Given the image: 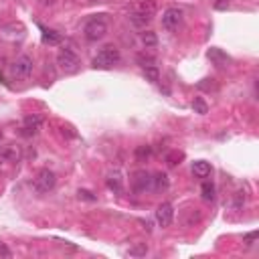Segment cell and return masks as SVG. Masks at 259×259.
Here are the masks:
<instances>
[{
  "instance_id": "6da1fadb",
  "label": "cell",
  "mask_w": 259,
  "mask_h": 259,
  "mask_svg": "<svg viewBox=\"0 0 259 259\" xmlns=\"http://www.w3.org/2000/svg\"><path fill=\"white\" fill-rule=\"evenodd\" d=\"M120 59H121L120 49L114 47V45H107V47H104L102 51L93 57L91 65H93L95 69H112L114 65L120 63Z\"/></svg>"
},
{
  "instance_id": "7a4b0ae2",
  "label": "cell",
  "mask_w": 259,
  "mask_h": 259,
  "mask_svg": "<svg viewBox=\"0 0 259 259\" xmlns=\"http://www.w3.org/2000/svg\"><path fill=\"white\" fill-rule=\"evenodd\" d=\"M83 35H85V39H87V41H93V43L102 41L104 36L107 35V24H105V20H102V18H91L87 24H85Z\"/></svg>"
},
{
  "instance_id": "3957f363",
  "label": "cell",
  "mask_w": 259,
  "mask_h": 259,
  "mask_svg": "<svg viewBox=\"0 0 259 259\" xmlns=\"http://www.w3.org/2000/svg\"><path fill=\"white\" fill-rule=\"evenodd\" d=\"M57 65L65 73H75L79 69V57L71 51V49H61L57 53Z\"/></svg>"
},
{
  "instance_id": "277c9868",
  "label": "cell",
  "mask_w": 259,
  "mask_h": 259,
  "mask_svg": "<svg viewBox=\"0 0 259 259\" xmlns=\"http://www.w3.org/2000/svg\"><path fill=\"white\" fill-rule=\"evenodd\" d=\"M33 69H35V61H33V57H29V55H20V57L15 61V63L10 65V73H12L15 77H18V79L31 77Z\"/></svg>"
},
{
  "instance_id": "5b68a950",
  "label": "cell",
  "mask_w": 259,
  "mask_h": 259,
  "mask_svg": "<svg viewBox=\"0 0 259 259\" xmlns=\"http://www.w3.org/2000/svg\"><path fill=\"white\" fill-rule=\"evenodd\" d=\"M55 184H57V176H55L53 170H49V168L39 170V174H36V178H35V189L36 190H39V192H49V190L55 189Z\"/></svg>"
},
{
  "instance_id": "8992f818",
  "label": "cell",
  "mask_w": 259,
  "mask_h": 259,
  "mask_svg": "<svg viewBox=\"0 0 259 259\" xmlns=\"http://www.w3.org/2000/svg\"><path fill=\"white\" fill-rule=\"evenodd\" d=\"M182 18H184V15H182V10L180 8H166L164 10V15H162V27L166 29V31H178V27L182 24Z\"/></svg>"
},
{
  "instance_id": "52a82bcc",
  "label": "cell",
  "mask_w": 259,
  "mask_h": 259,
  "mask_svg": "<svg viewBox=\"0 0 259 259\" xmlns=\"http://www.w3.org/2000/svg\"><path fill=\"white\" fill-rule=\"evenodd\" d=\"M172 221H174V207L170 203H162L156 208V223L162 229H166L172 225Z\"/></svg>"
},
{
  "instance_id": "ba28073f",
  "label": "cell",
  "mask_w": 259,
  "mask_h": 259,
  "mask_svg": "<svg viewBox=\"0 0 259 259\" xmlns=\"http://www.w3.org/2000/svg\"><path fill=\"white\" fill-rule=\"evenodd\" d=\"M107 187H109V190H114V192H121L124 190V176H121V172L120 170H114V172H109L107 174Z\"/></svg>"
},
{
  "instance_id": "9c48e42d",
  "label": "cell",
  "mask_w": 259,
  "mask_h": 259,
  "mask_svg": "<svg viewBox=\"0 0 259 259\" xmlns=\"http://www.w3.org/2000/svg\"><path fill=\"white\" fill-rule=\"evenodd\" d=\"M43 128V118L39 116H27L24 118V134H36Z\"/></svg>"
},
{
  "instance_id": "30bf717a",
  "label": "cell",
  "mask_w": 259,
  "mask_h": 259,
  "mask_svg": "<svg viewBox=\"0 0 259 259\" xmlns=\"http://www.w3.org/2000/svg\"><path fill=\"white\" fill-rule=\"evenodd\" d=\"M128 18H130V22L134 24V27H140V29L148 27V24L152 22V15H144V12H136V10L130 12Z\"/></svg>"
},
{
  "instance_id": "8fae6325",
  "label": "cell",
  "mask_w": 259,
  "mask_h": 259,
  "mask_svg": "<svg viewBox=\"0 0 259 259\" xmlns=\"http://www.w3.org/2000/svg\"><path fill=\"white\" fill-rule=\"evenodd\" d=\"M211 172H213L211 164L205 162V160H196V162L192 164V174L199 176V178H208V176H211Z\"/></svg>"
},
{
  "instance_id": "7c38bea8",
  "label": "cell",
  "mask_w": 259,
  "mask_h": 259,
  "mask_svg": "<svg viewBox=\"0 0 259 259\" xmlns=\"http://www.w3.org/2000/svg\"><path fill=\"white\" fill-rule=\"evenodd\" d=\"M132 10L144 12V15H152V17H154V12H156V2H154V0H138V2L134 4Z\"/></svg>"
},
{
  "instance_id": "4fadbf2b",
  "label": "cell",
  "mask_w": 259,
  "mask_h": 259,
  "mask_svg": "<svg viewBox=\"0 0 259 259\" xmlns=\"http://www.w3.org/2000/svg\"><path fill=\"white\" fill-rule=\"evenodd\" d=\"M150 184H152V178H150L148 172H138V174H136V178H134V189L136 190H146Z\"/></svg>"
},
{
  "instance_id": "5bb4252c",
  "label": "cell",
  "mask_w": 259,
  "mask_h": 259,
  "mask_svg": "<svg viewBox=\"0 0 259 259\" xmlns=\"http://www.w3.org/2000/svg\"><path fill=\"white\" fill-rule=\"evenodd\" d=\"M208 59L215 61L217 67H225L229 63V57L221 51V49H211V51H208Z\"/></svg>"
},
{
  "instance_id": "9a60e30c",
  "label": "cell",
  "mask_w": 259,
  "mask_h": 259,
  "mask_svg": "<svg viewBox=\"0 0 259 259\" xmlns=\"http://www.w3.org/2000/svg\"><path fill=\"white\" fill-rule=\"evenodd\" d=\"M140 41H142V45L146 49H154L158 45V36L152 31H144V33H140Z\"/></svg>"
},
{
  "instance_id": "2e32d148",
  "label": "cell",
  "mask_w": 259,
  "mask_h": 259,
  "mask_svg": "<svg viewBox=\"0 0 259 259\" xmlns=\"http://www.w3.org/2000/svg\"><path fill=\"white\" fill-rule=\"evenodd\" d=\"M152 187H154V190H164V189H168V176L164 174V172H158V174H154Z\"/></svg>"
},
{
  "instance_id": "e0dca14e",
  "label": "cell",
  "mask_w": 259,
  "mask_h": 259,
  "mask_svg": "<svg viewBox=\"0 0 259 259\" xmlns=\"http://www.w3.org/2000/svg\"><path fill=\"white\" fill-rule=\"evenodd\" d=\"M43 43L59 45L61 43V35L57 31H51V29H43Z\"/></svg>"
},
{
  "instance_id": "ac0fdd59",
  "label": "cell",
  "mask_w": 259,
  "mask_h": 259,
  "mask_svg": "<svg viewBox=\"0 0 259 259\" xmlns=\"http://www.w3.org/2000/svg\"><path fill=\"white\" fill-rule=\"evenodd\" d=\"M2 156L8 160V162H18V158H20V150L17 146H8L2 150Z\"/></svg>"
},
{
  "instance_id": "d6986e66",
  "label": "cell",
  "mask_w": 259,
  "mask_h": 259,
  "mask_svg": "<svg viewBox=\"0 0 259 259\" xmlns=\"http://www.w3.org/2000/svg\"><path fill=\"white\" fill-rule=\"evenodd\" d=\"M144 75L148 81H152V83H158L160 81V71L156 65H150V67H144Z\"/></svg>"
},
{
  "instance_id": "ffe728a7",
  "label": "cell",
  "mask_w": 259,
  "mask_h": 259,
  "mask_svg": "<svg viewBox=\"0 0 259 259\" xmlns=\"http://www.w3.org/2000/svg\"><path fill=\"white\" fill-rule=\"evenodd\" d=\"M201 192H203V199L205 201H213L215 199V184L213 182H203Z\"/></svg>"
},
{
  "instance_id": "44dd1931",
  "label": "cell",
  "mask_w": 259,
  "mask_h": 259,
  "mask_svg": "<svg viewBox=\"0 0 259 259\" xmlns=\"http://www.w3.org/2000/svg\"><path fill=\"white\" fill-rule=\"evenodd\" d=\"M148 253V245L146 243H138L134 245V247H130V255L132 257H144Z\"/></svg>"
},
{
  "instance_id": "7402d4cb",
  "label": "cell",
  "mask_w": 259,
  "mask_h": 259,
  "mask_svg": "<svg viewBox=\"0 0 259 259\" xmlns=\"http://www.w3.org/2000/svg\"><path fill=\"white\" fill-rule=\"evenodd\" d=\"M192 109L196 114H201V116H205L207 112H208V105L203 102V97H196V100L192 102Z\"/></svg>"
},
{
  "instance_id": "603a6c76",
  "label": "cell",
  "mask_w": 259,
  "mask_h": 259,
  "mask_svg": "<svg viewBox=\"0 0 259 259\" xmlns=\"http://www.w3.org/2000/svg\"><path fill=\"white\" fill-rule=\"evenodd\" d=\"M138 63H140L142 67H150V65H156V61H154V57H150V55L140 53V55H138Z\"/></svg>"
},
{
  "instance_id": "cb8c5ba5",
  "label": "cell",
  "mask_w": 259,
  "mask_h": 259,
  "mask_svg": "<svg viewBox=\"0 0 259 259\" xmlns=\"http://www.w3.org/2000/svg\"><path fill=\"white\" fill-rule=\"evenodd\" d=\"M182 158H184L182 152H172V154H168L166 160H168V164H170V166H176V164H180V160H182Z\"/></svg>"
},
{
  "instance_id": "d4e9b609",
  "label": "cell",
  "mask_w": 259,
  "mask_h": 259,
  "mask_svg": "<svg viewBox=\"0 0 259 259\" xmlns=\"http://www.w3.org/2000/svg\"><path fill=\"white\" fill-rule=\"evenodd\" d=\"M136 156H138L140 160L148 158V156H150V148H148V146H140V148H138V150H136Z\"/></svg>"
},
{
  "instance_id": "484cf974",
  "label": "cell",
  "mask_w": 259,
  "mask_h": 259,
  "mask_svg": "<svg viewBox=\"0 0 259 259\" xmlns=\"http://www.w3.org/2000/svg\"><path fill=\"white\" fill-rule=\"evenodd\" d=\"M79 199H83V201H95V196L89 190H79Z\"/></svg>"
},
{
  "instance_id": "4316f807",
  "label": "cell",
  "mask_w": 259,
  "mask_h": 259,
  "mask_svg": "<svg viewBox=\"0 0 259 259\" xmlns=\"http://www.w3.org/2000/svg\"><path fill=\"white\" fill-rule=\"evenodd\" d=\"M255 239H257V231H253V233H249V235H245V237H243V241L247 243V245H253Z\"/></svg>"
},
{
  "instance_id": "83f0119b",
  "label": "cell",
  "mask_w": 259,
  "mask_h": 259,
  "mask_svg": "<svg viewBox=\"0 0 259 259\" xmlns=\"http://www.w3.org/2000/svg\"><path fill=\"white\" fill-rule=\"evenodd\" d=\"M229 4H231V0H219V2L215 4V8H217V10H223V8L229 6Z\"/></svg>"
},
{
  "instance_id": "f1b7e54d",
  "label": "cell",
  "mask_w": 259,
  "mask_h": 259,
  "mask_svg": "<svg viewBox=\"0 0 259 259\" xmlns=\"http://www.w3.org/2000/svg\"><path fill=\"white\" fill-rule=\"evenodd\" d=\"M0 257H10V249L6 245H0Z\"/></svg>"
}]
</instances>
